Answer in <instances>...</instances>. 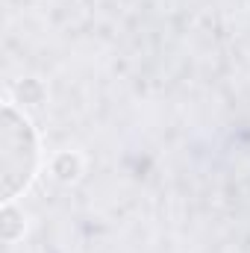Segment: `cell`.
<instances>
[{
    "mask_svg": "<svg viewBox=\"0 0 250 253\" xmlns=\"http://www.w3.org/2000/svg\"><path fill=\"white\" fill-rule=\"evenodd\" d=\"M42 165V144L33 118L15 103H3V124H0V194L3 203H15L18 194L30 189L39 177Z\"/></svg>",
    "mask_w": 250,
    "mask_h": 253,
    "instance_id": "obj_1",
    "label": "cell"
},
{
    "mask_svg": "<svg viewBox=\"0 0 250 253\" xmlns=\"http://www.w3.org/2000/svg\"><path fill=\"white\" fill-rule=\"evenodd\" d=\"M83 171H85V159H83L77 150H59V153L50 159V174H53L59 183H77Z\"/></svg>",
    "mask_w": 250,
    "mask_h": 253,
    "instance_id": "obj_2",
    "label": "cell"
},
{
    "mask_svg": "<svg viewBox=\"0 0 250 253\" xmlns=\"http://www.w3.org/2000/svg\"><path fill=\"white\" fill-rule=\"evenodd\" d=\"M0 227H3V239L12 245V242L24 239V233H27V218H24V212H21L15 203H3V212H0Z\"/></svg>",
    "mask_w": 250,
    "mask_h": 253,
    "instance_id": "obj_3",
    "label": "cell"
},
{
    "mask_svg": "<svg viewBox=\"0 0 250 253\" xmlns=\"http://www.w3.org/2000/svg\"><path fill=\"white\" fill-rule=\"evenodd\" d=\"M15 94H18V103L21 106H39L44 100V85L36 77H30V80H21L15 85Z\"/></svg>",
    "mask_w": 250,
    "mask_h": 253,
    "instance_id": "obj_4",
    "label": "cell"
}]
</instances>
